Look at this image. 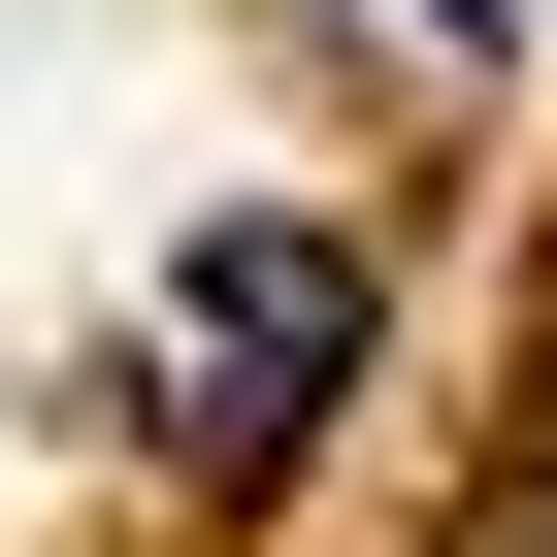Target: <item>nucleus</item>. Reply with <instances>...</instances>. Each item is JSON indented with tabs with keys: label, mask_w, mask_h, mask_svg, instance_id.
<instances>
[{
	"label": "nucleus",
	"mask_w": 557,
	"mask_h": 557,
	"mask_svg": "<svg viewBox=\"0 0 557 557\" xmlns=\"http://www.w3.org/2000/svg\"><path fill=\"white\" fill-rule=\"evenodd\" d=\"M329 394H361V230H329V197L164 230V459H197V492H296Z\"/></svg>",
	"instance_id": "1"
},
{
	"label": "nucleus",
	"mask_w": 557,
	"mask_h": 557,
	"mask_svg": "<svg viewBox=\"0 0 557 557\" xmlns=\"http://www.w3.org/2000/svg\"><path fill=\"white\" fill-rule=\"evenodd\" d=\"M426 34H492V0H426Z\"/></svg>",
	"instance_id": "2"
}]
</instances>
